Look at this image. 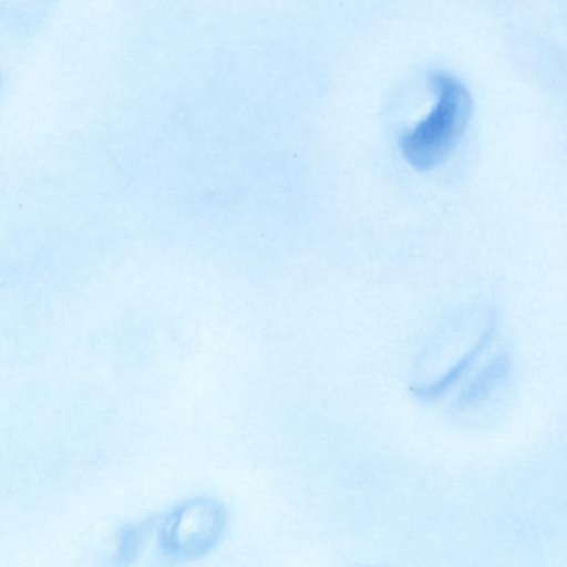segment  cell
<instances>
[{"instance_id":"cell-1","label":"cell","mask_w":567,"mask_h":567,"mask_svg":"<svg viewBox=\"0 0 567 567\" xmlns=\"http://www.w3.org/2000/svg\"><path fill=\"white\" fill-rule=\"evenodd\" d=\"M431 82L436 104L401 138V152L417 171H429L444 162L463 136L472 113L465 86L450 74L437 72Z\"/></svg>"},{"instance_id":"cell-2","label":"cell","mask_w":567,"mask_h":567,"mask_svg":"<svg viewBox=\"0 0 567 567\" xmlns=\"http://www.w3.org/2000/svg\"><path fill=\"white\" fill-rule=\"evenodd\" d=\"M224 520L223 507L216 502L208 498L188 502L166 520L162 530L163 546L174 555L198 556L216 543Z\"/></svg>"},{"instance_id":"cell-3","label":"cell","mask_w":567,"mask_h":567,"mask_svg":"<svg viewBox=\"0 0 567 567\" xmlns=\"http://www.w3.org/2000/svg\"><path fill=\"white\" fill-rule=\"evenodd\" d=\"M508 367L509 361L506 355L494 359L468 386L462 398L463 403L472 404L482 400L507 374Z\"/></svg>"},{"instance_id":"cell-4","label":"cell","mask_w":567,"mask_h":567,"mask_svg":"<svg viewBox=\"0 0 567 567\" xmlns=\"http://www.w3.org/2000/svg\"><path fill=\"white\" fill-rule=\"evenodd\" d=\"M483 344H478L475 349H473L466 357L462 359L456 365H454L443 379H441L436 384L431 386H426L423 389H419L417 393L426 396H435L445 391L446 388L451 383H453L467 368V365L474 360L476 354H478Z\"/></svg>"}]
</instances>
